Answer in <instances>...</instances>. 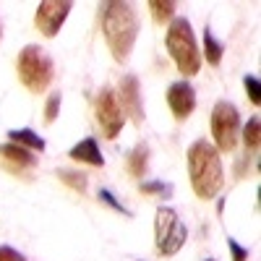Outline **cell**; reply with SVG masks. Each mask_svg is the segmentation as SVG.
<instances>
[{
	"instance_id": "obj_1",
	"label": "cell",
	"mask_w": 261,
	"mask_h": 261,
	"mask_svg": "<svg viewBox=\"0 0 261 261\" xmlns=\"http://www.w3.org/2000/svg\"><path fill=\"white\" fill-rule=\"evenodd\" d=\"M99 24L113 58L118 63H125L134 53L136 37H139V16L134 6L120 3V0H107V3L99 6Z\"/></svg>"
},
{
	"instance_id": "obj_2",
	"label": "cell",
	"mask_w": 261,
	"mask_h": 261,
	"mask_svg": "<svg viewBox=\"0 0 261 261\" xmlns=\"http://www.w3.org/2000/svg\"><path fill=\"white\" fill-rule=\"evenodd\" d=\"M186 160H188V178H191L193 193L204 201L214 199L225 186V170H222L220 151L206 139H199L188 146Z\"/></svg>"
},
{
	"instance_id": "obj_3",
	"label": "cell",
	"mask_w": 261,
	"mask_h": 261,
	"mask_svg": "<svg viewBox=\"0 0 261 261\" xmlns=\"http://www.w3.org/2000/svg\"><path fill=\"white\" fill-rule=\"evenodd\" d=\"M165 47L170 53V58L175 60L178 71L183 76H196L201 68V50L196 45V37L191 29V21L178 16L170 21L167 34H165Z\"/></svg>"
},
{
	"instance_id": "obj_4",
	"label": "cell",
	"mask_w": 261,
	"mask_h": 261,
	"mask_svg": "<svg viewBox=\"0 0 261 261\" xmlns=\"http://www.w3.org/2000/svg\"><path fill=\"white\" fill-rule=\"evenodd\" d=\"M16 73H18V81L24 84L32 94H42L55 79V65H53L50 55L39 45H27L18 53Z\"/></svg>"
},
{
	"instance_id": "obj_5",
	"label": "cell",
	"mask_w": 261,
	"mask_h": 261,
	"mask_svg": "<svg viewBox=\"0 0 261 261\" xmlns=\"http://www.w3.org/2000/svg\"><path fill=\"white\" fill-rule=\"evenodd\" d=\"M154 238H157V251L162 256H175L186 241H188V227L178 217L175 209L160 206L154 214Z\"/></svg>"
},
{
	"instance_id": "obj_6",
	"label": "cell",
	"mask_w": 261,
	"mask_h": 261,
	"mask_svg": "<svg viewBox=\"0 0 261 261\" xmlns=\"http://www.w3.org/2000/svg\"><path fill=\"white\" fill-rule=\"evenodd\" d=\"M212 139H214V149L217 151H230L238 146V134H241V115L238 107L227 99H220L212 110Z\"/></svg>"
},
{
	"instance_id": "obj_7",
	"label": "cell",
	"mask_w": 261,
	"mask_h": 261,
	"mask_svg": "<svg viewBox=\"0 0 261 261\" xmlns=\"http://www.w3.org/2000/svg\"><path fill=\"white\" fill-rule=\"evenodd\" d=\"M94 115H97V123L102 128L105 139H110V141L118 139V134L125 125V115L120 110V102H118L113 89H102L97 94V99H94Z\"/></svg>"
},
{
	"instance_id": "obj_8",
	"label": "cell",
	"mask_w": 261,
	"mask_h": 261,
	"mask_svg": "<svg viewBox=\"0 0 261 261\" xmlns=\"http://www.w3.org/2000/svg\"><path fill=\"white\" fill-rule=\"evenodd\" d=\"M71 3L68 0H45V3L37 6V13H34V27L45 34V37H55L63 27V21L68 18L71 13Z\"/></svg>"
},
{
	"instance_id": "obj_9",
	"label": "cell",
	"mask_w": 261,
	"mask_h": 261,
	"mask_svg": "<svg viewBox=\"0 0 261 261\" xmlns=\"http://www.w3.org/2000/svg\"><path fill=\"white\" fill-rule=\"evenodd\" d=\"M118 102H120V110L125 118H130L134 125L144 123V105H141V84L134 73H125L118 84V92H115Z\"/></svg>"
},
{
	"instance_id": "obj_10",
	"label": "cell",
	"mask_w": 261,
	"mask_h": 261,
	"mask_svg": "<svg viewBox=\"0 0 261 261\" xmlns=\"http://www.w3.org/2000/svg\"><path fill=\"white\" fill-rule=\"evenodd\" d=\"M0 165H3L6 172H11V175H16V178L32 180L29 170L37 167V157L32 154L29 149L8 141V144H0Z\"/></svg>"
},
{
	"instance_id": "obj_11",
	"label": "cell",
	"mask_w": 261,
	"mask_h": 261,
	"mask_svg": "<svg viewBox=\"0 0 261 261\" xmlns=\"http://www.w3.org/2000/svg\"><path fill=\"white\" fill-rule=\"evenodd\" d=\"M167 105H170L172 115H175V120H186L196 110V92H193V86L188 81L170 84V89H167Z\"/></svg>"
},
{
	"instance_id": "obj_12",
	"label": "cell",
	"mask_w": 261,
	"mask_h": 261,
	"mask_svg": "<svg viewBox=\"0 0 261 261\" xmlns=\"http://www.w3.org/2000/svg\"><path fill=\"white\" fill-rule=\"evenodd\" d=\"M68 157L73 162H84V165H92V167H102L105 165V157H102V151H99V144L94 139H84L79 141L71 151H68Z\"/></svg>"
},
{
	"instance_id": "obj_13",
	"label": "cell",
	"mask_w": 261,
	"mask_h": 261,
	"mask_svg": "<svg viewBox=\"0 0 261 261\" xmlns=\"http://www.w3.org/2000/svg\"><path fill=\"white\" fill-rule=\"evenodd\" d=\"M146 167H149V146H146V141H141L128 154V172L134 178H144L146 175Z\"/></svg>"
},
{
	"instance_id": "obj_14",
	"label": "cell",
	"mask_w": 261,
	"mask_h": 261,
	"mask_svg": "<svg viewBox=\"0 0 261 261\" xmlns=\"http://www.w3.org/2000/svg\"><path fill=\"white\" fill-rule=\"evenodd\" d=\"M8 136L13 144L24 146L29 151H45V139H39L32 128H13V130H8Z\"/></svg>"
},
{
	"instance_id": "obj_15",
	"label": "cell",
	"mask_w": 261,
	"mask_h": 261,
	"mask_svg": "<svg viewBox=\"0 0 261 261\" xmlns=\"http://www.w3.org/2000/svg\"><path fill=\"white\" fill-rule=\"evenodd\" d=\"M243 144H246V151H248V160L258 157V144H261V120L253 115L246 125H243Z\"/></svg>"
},
{
	"instance_id": "obj_16",
	"label": "cell",
	"mask_w": 261,
	"mask_h": 261,
	"mask_svg": "<svg viewBox=\"0 0 261 261\" xmlns=\"http://www.w3.org/2000/svg\"><path fill=\"white\" fill-rule=\"evenodd\" d=\"M222 55H225V45L214 37V32L206 27L204 29V58L209 65H220L222 63Z\"/></svg>"
},
{
	"instance_id": "obj_17",
	"label": "cell",
	"mask_w": 261,
	"mask_h": 261,
	"mask_svg": "<svg viewBox=\"0 0 261 261\" xmlns=\"http://www.w3.org/2000/svg\"><path fill=\"white\" fill-rule=\"evenodd\" d=\"M149 11L154 24H162V27H167V21L175 18V3L172 0H149Z\"/></svg>"
},
{
	"instance_id": "obj_18",
	"label": "cell",
	"mask_w": 261,
	"mask_h": 261,
	"mask_svg": "<svg viewBox=\"0 0 261 261\" xmlns=\"http://www.w3.org/2000/svg\"><path fill=\"white\" fill-rule=\"evenodd\" d=\"M58 178H60V183L73 188L76 193H86V188H89L86 175H84V172H76V170H58Z\"/></svg>"
},
{
	"instance_id": "obj_19",
	"label": "cell",
	"mask_w": 261,
	"mask_h": 261,
	"mask_svg": "<svg viewBox=\"0 0 261 261\" xmlns=\"http://www.w3.org/2000/svg\"><path fill=\"white\" fill-rule=\"evenodd\" d=\"M139 191H141V193H146V196H162V199H167V196L172 193V186L160 183V180H146V183H141V186H139Z\"/></svg>"
},
{
	"instance_id": "obj_20",
	"label": "cell",
	"mask_w": 261,
	"mask_h": 261,
	"mask_svg": "<svg viewBox=\"0 0 261 261\" xmlns=\"http://www.w3.org/2000/svg\"><path fill=\"white\" fill-rule=\"evenodd\" d=\"M243 86H246L248 99H251L253 105H261V81H258L253 73H248V76L243 79Z\"/></svg>"
},
{
	"instance_id": "obj_21",
	"label": "cell",
	"mask_w": 261,
	"mask_h": 261,
	"mask_svg": "<svg viewBox=\"0 0 261 261\" xmlns=\"http://www.w3.org/2000/svg\"><path fill=\"white\" fill-rule=\"evenodd\" d=\"M58 113H60V92H53V94L47 97V102H45V123H47V125L55 123Z\"/></svg>"
},
{
	"instance_id": "obj_22",
	"label": "cell",
	"mask_w": 261,
	"mask_h": 261,
	"mask_svg": "<svg viewBox=\"0 0 261 261\" xmlns=\"http://www.w3.org/2000/svg\"><path fill=\"white\" fill-rule=\"evenodd\" d=\"M97 196H99V201H102V204H107V206H113L115 212H120V214L130 217V212H128V209H125V206H123V204H120V201H118L115 196H113L110 191H107V188H99V193H97Z\"/></svg>"
},
{
	"instance_id": "obj_23",
	"label": "cell",
	"mask_w": 261,
	"mask_h": 261,
	"mask_svg": "<svg viewBox=\"0 0 261 261\" xmlns=\"http://www.w3.org/2000/svg\"><path fill=\"white\" fill-rule=\"evenodd\" d=\"M227 248H230L232 261H248V256H251V251H248V248H243L241 243L235 241V238H227Z\"/></svg>"
},
{
	"instance_id": "obj_24",
	"label": "cell",
	"mask_w": 261,
	"mask_h": 261,
	"mask_svg": "<svg viewBox=\"0 0 261 261\" xmlns=\"http://www.w3.org/2000/svg\"><path fill=\"white\" fill-rule=\"evenodd\" d=\"M0 261H27V258L11 246H0Z\"/></svg>"
},
{
	"instance_id": "obj_25",
	"label": "cell",
	"mask_w": 261,
	"mask_h": 261,
	"mask_svg": "<svg viewBox=\"0 0 261 261\" xmlns=\"http://www.w3.org/2000/svg\"><path fill=\"white\" fill-rule=\"evenodd\" d=\"M0 39H3V24H0Z\"/></svg>"
},
{
	"instance_id": "obj_26",
	"label": "cell",
	"mask_w": 261,
	"mask_h": 261,
	"mask_svg": "<svg viewBox=\"0 0 261 261\" xmlns=\"http://www.w3.org/2000/svg\"><path fill=\"white\" fill-rule=\"evenodd\" d=\"M209 261H212V258H209Z\"/></svg>"
}]
</instances>
